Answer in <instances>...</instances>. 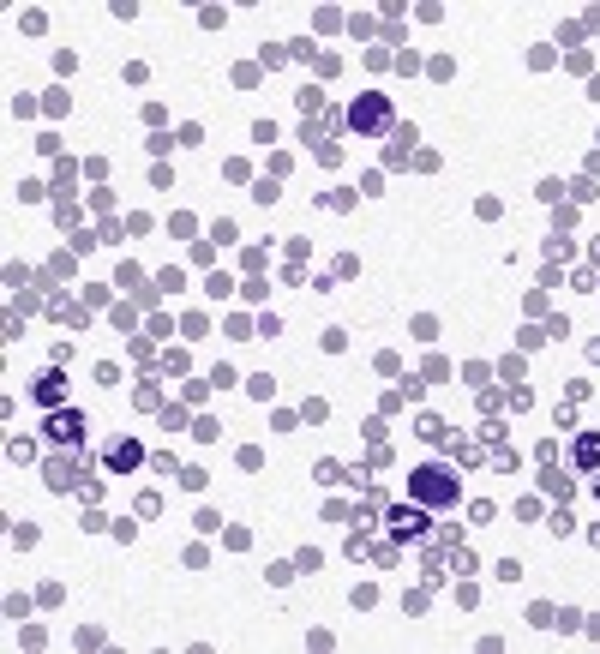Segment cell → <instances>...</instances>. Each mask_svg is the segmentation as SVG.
Listing matches in <instances>:
<instances>
[{
    "mask_svg": "<svg viewBox=\"0 0 600 654\" xmlns=\"http://www.w3.org/2000/svg\"><path fill=\"white\" fill-rule=\"evenodd\" d=\"M588 258H594V265H600V240H588Z\"/></svg>",
    "mask_w": 600,
    "mask_h": 654,
    "instance_id": "cell-45",
    "label": "cell"
},
{
    "mask_svg": "<svg viewBox=\"0 0 600 654\" xmlns=\"http://www.w3.org/2000/svg\"><path fill=\"white\" fill-rule=\"evenodd\" d=\"M30 396L43 402V408H66V372H60V366H48L43 378L30 385Z\"/></svg>",
    "mask_w": 600,
    "mask_h": 654,
    "instance_id": "cell-7",
    "label": "cell"
},
{
    "mask_svg": "<svg viewBox=\"0 0 600 654\" xmlns=\"http://www.w3.org/2000/svg\"><path fill=\"white\" fill-rule=\"evenodd\" d=\"M156 288H168V295H180V288H186V276H180V270H174V265H168V270H163V276H156Z\"/></svg>",
    "mask_w": 600,
    "mask_h": 654,
    "instance_id": "cell-27",
    "label": "cell"
},
{
    "mask_svg": "<svg viewBox=\"0 0 600 654\" xmlns=\"http://www.w3.org/2000/svg\"><path fill=\"white\" fill-rule=\"evenodd\" d=\"M588 96H594V103H600V78H588Z\"/></svg>",
    "mask_w": 600,
    "mask_h": 654,
    "instance_id": "cell-43",
    "label": "cell"
},
{
    "mask_svg": "<svg viewBox=\"0 0 600 654\" xmlns=\"http://www.w3.org/2000/svg\"><path fill=\"white\" fill-rule=\"evenodd\" d=\"M246 390H253L258 402H270V396H276V378H264V372H258V378H246Z\"/></svg>",
    "mask_w": 600,
    "mask_h": 654,
    "instance_id": "cell-19",
    "label": "cell"
},
{
    "mask_svg": "<svg viewBox=\"0 0 600 654\" xmlns=\"http://www.w3.org/2000/svg\"><path fill=\"white\" fill-rule=\"evenodd\" d=\"M564 198V180H540V205H558Z\"/></svg>",
    "mask_w": 600,
    "mask_h": 654,
    "instance_id": "cell-33",
    "label": "cell"
},
{
    "mask_svg": "<svg viewBox=\"0 0 600 654\" xmlns=\"http://www.w3.org/2000/svg\"><path fill=\"white\" fill-rule=\"evenodd\" d=\"M168 372H186V348H168V355H163V378H168Z\"/></svg>",
    "mask_w": 600,
    "mask_h": 654,
    "instance_id": "cell-31",
    "label": "cell"
},
{
    "mask_svg": "<svg viewBox=\"0 0 600 654\" xmlns=\"http://www.w3.org/2000/svg\"><path fill=\"white\" fill-rule=\"evenodd\" d=\"M96 385H103V390L120 385V366H114V360H103V366H96Z\"/></svg>",
    "mask_w": 600,
    "mask_h": 654,
    "instance_id": "cell-29",
    "label": "cell"
},
{
    "mask_svg": "<svg viewBox=\"0 0 600 654\" xmlns=\"http://www.w3.org/2000/svg\"><path fill=\"white\" fill-rule=\"evenodd\" d=\"M414 126H396V144H390V163H408V150H414Z\"/></svg>",
    "mask_w": 600,
    "mask_h": 654,
    "instance_id": "cell-11",
    "label": "cell"
},
{
    "mask_svg": "<svg viewBox=\"0 0 600 654\" xmlns=\"http://www.w3.org/2000/svg\"><path fill=\"white\" fill-rule=\"evenodd\" d=\"M396 396H403V402H420V396H426V378H403V385H396Z\"/></svg>",
    "mask_w": 600,
    "mask_h": 654,
    "instance_id": "cell-22",
    "label": "cell"
},
{
    "mask_svg": "<svg viewBox=\"0 0 600 654\" xmlns=\"http://www.w3.org/2000/svg\"><path fill=\"white\" fill-rule=\"evenodd\" d=\"M54 216H60V228H78V205H73V198H60Z\"/></svg>",
    "mask_w": 600,
    "mask_h": 654,
    "instance_id": "cell-25",
    "label": "cell"
},
{
    "mask_svg": "<svg viewBox=\"0 0 600 654\" xmlns=\"http://www.w3.org/2000/svg\"><path fill=\"white\" fill-rule=\"evenodd\" d=\"M414 336H420V342H433V336H438V318L420 313V318H414Z\"/></svg>",
    "mask_w": 600,
    "mask_h": 654,
    "instance_id": "cell-40",
    "label": "cell"
},
{
    "mask_svg": "<svg viewBox=\"0 0 600 654\" xmlns=\"http://www.w3.org/2000/svg\"><path fill=\"white\" fill-rule=\"evenodd\" d=\"M313 475H318V480H324V486H336V480H343V475H348V468H343V462H318Z\"/></svg>",
    "mask_w": 600,
    "mask_h": 654,
    "instance_id": "cell-23",
    "label": "cell"
},
{
    "mask_svg": "<svg viewBox=\"0 0 600 654\" xmlns=\"http://www.w3.org/2000/svg\"><path fill=\"white\" fill-rule=\"evenodd\" d=\"M180 486H186V492H204V468H180Z\"/></svg>",
    "mask_w": 600,
    "mask_h": 654,
    "instance_id": "cell-37",
    "label": "cell"
},
{
    "mask_svg": "<svg viewBox=\"0 0 600 654\" xmlns=\"http://www.w3.org/2000/svg\"><path fill=\"white\" fill-rule=\"evenodd\" d=\"M348 600H354V612H366V607H378V588H373V582H360Z\"/></svg>",
    "mask_w": 600,
    "mask_h": 654,
    "instance_id": "cell-20",
    "label": "cell"
},
{
    "mask_svg": "<svg viewBox=\"0 0 600 654\" xmlns=\"http://www.w3.org/2000/svg\"><path fill=\"white\" fill-rule=\"evenodd\" d=\"M408 498L426 505V510L456 505V468H450V462H420V468H408Z\"/></svg>",
    "mask_w": 600,
    "mask_h": 654,
    "instance_id": "cell-1",
    "label": "cell"
},
{
    "mask_svg": "<svg viewBox=\"0 0 600 654\" xmlns=\"http://www.w3.org/2000/svg\"><path fill=\"white\" fill-rule=\"evenodd\" d=\"M588 547H600V522H594V528H588Z\"/></svg>",
    "mask_w": 600,
    "mask_h": 654,
    "instance_id": "cell-44",
    "label": "cell"
},
{
    "mask_svg": "<svg viewBox=\"0 0 600 654\" xmlns=\"http://www.w3.org/2000/svg\"><path fill=\"white\" fill-rule=\"evenodd\" d=\"M204 330H210V318H204V313H186V318H180V336H186V342H198Z\"/></svg>",
    "mask_w": 600,
    "mask_h": 654,
    "instance_id": "cell-14",
    "label": "cell"
},
{
    "mask_svg": "<svg viewBox=\"0 0 600 654\" xmlns=\"http://www.w3.org/2000/svg\"><path fill=\"white\" fill-rule=\"evenodd\" d=\"M216 432H223V420H210V415H198V420H193V438H204V445L216 438Z\"/></svg>",
    "mask_w": 600,
    "mask_h": 654,
    "instance_id": "cell-21",
    "label": "cell"
},
{
    "mask_svg": "<svg viewBox=\"0 0 600 654\" xmlns=\"http://www.w3.org/2000/svg\"><path fill=\"white\" fill-rule=\"evenodd\" d=\"M384 528H390V540H426L433 535V516H426V505H384Z\"/></svg>",
    "mask_w": 600,
    "mask_h": 654,
    "instance_id": "cell-3",
    "label": "cell"
},
{
    "mask_svg": "<svg viewBox=\"0 0 600 654\" xmlns=\"http://www.w3.org/2000/svg\"><path fill=\"white\" fill-rule=\"evenodd\" d=\"M210 235H216V246H234V240H240V228H234V223H228V216H223V223L210 228Z\"/></svg>",
    "mask_w": 600,
    "mask_h": 654,
    "instance_id": "cell-28",
    "label": "cell"
},
{
    "mask_svg": "<svg viewBox=\"0 0 600 654\" xmlns=\"http://www.w3.org/2000/svg\"><path fill=\"white\" fill-rule=\"evenodd\" d=\"M468 516H474V522H493V516H498V505H486V498H474V505H468Z\"/></svg>",
    "mask_w": 600,
    "mask_h": 654,
    "instance_id": "cell-41",
    "label": "cell"
},
{
    "mask_svg": "<svg viewBox=\"0 0 600 654\" xmlns=\"http://www.w3.org/2000/svg\"><path fill=\"white\" fill-rule=\"evenodd\" d=\"M138 462H150L138 438H114V445L103 450V468H108V475H126V468H138Z\"/></svg>",
    "mask_w": 600,
    "mask_h": 654,
    "instance_id": "cell-6",
    "label": "cell"
},
{
    "mask_svg": "<svg viewBox=\"0 0 600 654\" xmlns=\"http://www.w3.org/2000/svg\"><path fill=\"white\" fill-rule=\"evenodd\" d=\"M493 570H498V582H516V577H523V565H516V558H498Z\"/></svg>",
    "mask_w": 600,
    "mask_h": 654,
    "instance_id": "cell-39",
    "label": "cell"
},
{
    "mask_svg": "<svg viewBox=\"0 0 600 654\" xmlns=\"http://www.w3.org/2000/svg\"><path fill=\"white\" fill-rule=\"evenodd\" d=\"M463 378H468L474 390H486V360H468V366H463Z\"/></svg>",
    "mask_w": 600,
    "mask_h": 654,
    "instance_id": "cell-26",
    "label": "cell"
},
{
    "mask_svg": "<svg viewBox=\"0 0 600 654\" xmlns=\"http://www.w3.org/2000/svg\"><path fill=\"white\" fill-rule=\"evenodd\" d=\"M390 126H396V114H390V96H384V90H360L354 103H348V133L378 138V133H390Z\"/></svg>",
    "mask_w": 600,
    "mask_h": 654,
    "instance_id": "cell-2",
    "label": "cell"
},
{
    "mask_svg": "<svg viewBox=\"0 0 600 654\" xmlns=\"http://www.w3.org/2000/svg\"><path fill=\"white\" fill-rule=\"evenodd\" d=\"M6 456H13V462H30V456H36V445H30V438H13V445H6Z\"/></svg>",
    "mask_w": 600,
    "mask_h": 654,
    "instance_id": "cell-32",
    "label": "cell"
},
{
    "mask_svg": "<svg viewBox=\"0 0 600 654\" xmlns=\"http://www.w3.org/2000/svg\"><path fill=\"white\" fill-rule=\"evenodd\" d=\"M138 408H163V390H156V385H138Z\"/></svg>",
    "mask_w": 600,
    "mask_h": 654,
    "instance_id": "cell-35",
    "label": "cell"
},
{
    "mask_svg": "<svg viewBox=\"0 0 600 654\" xmlns=\"http://www.w3.org/2000/svg\"><path fill=\"white\" fill-rule=\"evenodd\" d=\"M540 492H546V498H558V505L570 498V480L558 475V462H546V475H540Z\"/></svg>",
    "mask_w": 600,
    "mask_h": 654,
    "instance_id": "cell-9",
    "label": "cell"
},
{
    "mask_svg": "<svg viewBox=\"0 0 600 654\" xmlns=\"http://www.w3.org/2000/svg\"><path fill=\"white\" fill-rule=\"evenodd\" d=\"M204 295H210V300H228V295H234V276H223V270H210V276H204Z\"/></svg>",
    "mask_w": 600,
    "mask_h": 654,
    "instance_id": "cell-12",
    "label": "cell"
},
{
    "mask_svg": "<svg viewBox=\"0 0 600 654\" xmlns=\"http://www.w3.org/2000/svg\"><path fill=\"white\" fill-rule=\"evenodd\" d=\"M78 475H84V468H78L73 450H54V456H48V468H43L48 492H73V486H78Z\"/></svg>",
    "mask_w": 600,
    "mask_h": 654,
    "instance_id": "cell-5",
    "label": "cell"
},
{
    "mask_svg": "<svg viewBox=\"0 0 600 654\" xmlns=\"http://www.w3.org/2000/svg\"><path fill=\"white\" fill-rule=\"evenodd\" d=\"M163 426L174 432V426H186V402H174V408H163Z\"/></svg>",
    "mask_w": 600,
    "mask_h": 654,
    "instance_id": "cell-38",
    "label": "cell"
},
{
    "mask_svg": "<svg viewBox=\"0 0 600 654\" xmlns=\"http://www.w3.org/2000/svg\"><path fill=\"white\" fill-rule=\"evenodd\" d=\"M193 528H198V535H216V528H223V516H216V510L204 505V510H198V516H193Z\"/></svg>",
    "mask_w": 600,
    "mask_h": 654,
    "instance_id": "cell-18",
    "label": "cell"
},
{
    "mask_svg": "<svg viewBox=\"0 0 600 654\" xmlns=\"http://www.w3.org/2000/svg\"><path fill=\"white\" fill-rule=\"evenodd\" d=\"M264 577H270V582H276V588H288V582H294V577H300V570H294V565H270V570H264Z\"/></svg>",
    "mask_w": 600,
    "mask_h": 654,
    "instance_id": "cell-30",
    "label": "cell"
},
{
    "mask_svg": "<svg viewBox=\"0 0 600 654\" xmlns=\"http://www.w3.org/2000/svg\"><path fill=\"white\" fill-rule=\"evenodd\" d=\"M150 475H180V462H174V450H156V456H150Z\"/></svg>",
    "mask_w": 600,
    "mask_h": 654,
    "instance_id": "cell-16",
    "label": "cell"
},
{
    "mask_svg": "<svg viewBox=\"0 0 600 654\" xmlns=\"http://www.w3.org/2000/svg\"><path fill=\"white\" fill-rule=\"evenodd\" d=\"M420 438H426V445H444V438H450V426H444V420H438V415H420Z\"/></svg>",
    "mask_w": 600,
    "mask_h": 654,
    "instance_id": "cell-10",
    "label": "cell"
},
{
    "mask_svg": "<svg viewBox=\"0 0 600 654\" xmlns=\"http://www.w3.org/2000/svg\"><path fill=\"white\" fill-rule=\"evenodd\" d=\"M43 193H48L43 180H18V198H24V205H36V198H43Z\"/></svg>",
    "mask_w": 600,
    "mask_h": 654,
    "instance_id": "cell-34",
    "label": "cell"
},
{
    "mask_svg": "<svg viewBox=\"0 0 600 654\" xmlns=\"http://www.w3.org/2000/svg\"><path fill=\"white\" fill-rule=\"evenodd\" d=\"M588 360H594V366H600V336H594V342H588Z\"/></svg>",
    "mask_w": 600,
    "mask_h": 654,
    "instance_id": "cell-42",
    "label": "cell"
},
{
    "mask_svg": "<svg viewBox=\"0 0 600 654\" xmlns=\"http://www.w3.org/2000/svg\"><path fill=\"white\" fill-rule=\"evenodd\" d=\"M570 462H576L583 475H600V432H576V445H570Z\"/></svg>",
    "mask_w": 600,
    "mask_h": 654,
    "instance_id": "cell-8",
    "label": "cell"
},
{
    "mask_svg": "<svg viewBox=\"0 0 600 654\" xmlns=\"http://www.w3.org/2000/svg\"><path fill=\"white\" fill-rule=\"evenodd\" d=\"M528 625H534V630H553V625H558V612L546 607V600H534V607H528Z\"/></svg>",
    "mask_w": 600,
    "mask_h": 654,
    "instance_id": "cell-13",
    "label": "cell"
},
{
    "mask_svg": "<svg viewBox=\"0 0 600 654\" xmlns=\"http://www.w3.org/2000/svg\"><path fill=\"white\" fill-rule=\"evenodd\" d=\"M48 438H54L60 450H78L84 445V415H78V408H48Z\"/></svg>",
    "mask_w": 600,
    "mask_h": 654,
    "instance_id": "cell-4",
    "label": "cell"
},
{
    "mask_svg": "<svg viewBox=\"0 0 600 654\" xmlns=\"http://www.w3.org/2000/svg\"><path fill=\"white\" fill-rule=\"evenodd\" d=\"M324 415H330V408H324V402H318V396L306 402V408H300V420H306V426H318V420H324Z\"/></svg>",
    "mask_w": 600,
    "mask_h": 654,
    "instance_id": "cell-36",
    "label": "cell"
},
{
    "mask_svg": "<svg viewBox=\"0 0 600 654\" xmlns=\"http://www.w3.org/2000/svg\"><path fill=\"white\" fill-rule=\"evenodd\" d=\"M594 498H600V475H594Z\"/></svg>",
    "mask_w": 600,
    "mask_h": 654,
    "instance_id": "cell-46",
    "label": "cell"
},
{
    "mask_svg": "<svg viewBox=\"0 0 600 654\" xmlns=\"http://www.w3.org/2000/svg\"><path fill=\"white\" fill-rule=\"evenodd\" d=\"M450 570H456V577H468V570H474V552L456 547V552H450Z\"/></svg>",
    "mask_w": 600,
    "mask_h": 654,
    "instance_id": "cell-24",
    "label": "cell"
},
{
    "mask_svg": "<svg viewBox=\"0 0 600 654\" xmlns=\"http://www.w3.org/2000/svg\"><path fill=\"white\" fill-rule=\"evenodd\" d=\"M486 462H493L498 475H510V468H516V462H523V456H516V450H510V445H493V456H486Z\"/></svg>",
    "mask_w": 600,
    "mask_h": 654,
    "instance_id": "cell-15",
    "label": "cell"
},
{
    "mask_svg": "<svg viewBox=\"0 0 600 654\" xmlns=\"http://www.w3.org/2000/svg\"><path fill=\"white\" fill-rule=\"evenodd\" d=\"M253 198H258V205H276V198H283V186H276V180H253Z\"/></svg>",
    "mask_w": 600,
    "mask_h": 654,
    "instance_id": "cell-17",
    "label": "cell"
}]
</instances>
